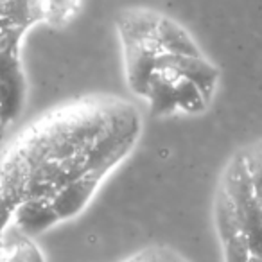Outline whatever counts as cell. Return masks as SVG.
Wrapping results in <instances>:
<instances>
[{
  "instance_id": "cell-1",
  "label": "cell",
  "mask_w": 262,
  "mask_h": 262,
  "mask_svg": "<svg viewBox=\"0 0 262 262\" xmlns=\"http://www.w3.org/2000/svg\"><path fill=\"white\" fill-rule=\"evenodd\" d=\"M223 192L232 207L237 230L248 253L262 257V203L251 189L244 157H237L226 169Z\"/></svg>"
},
{
  "instance_id": "cell-2",
  "label": "cell",
  "mask_w": 262,
  "mask_h": 262,
  "mask_svg": "<svg viewBox=\"0 0 262 262\" xmlns=\"http://www.w3.org/2000/svg\"><path fill=\"white\" fill-rule=\"evenodd\" d=\"M24 29L4 27L0 40V120L8 126L22 112L26 81L20 69L18 43Z\"/></svg>"
},
{
  "instance_id": "cell-3",
  "label": "cell",
  "mask_w": 262,
  "mask_h": 262,
  "mask_svg": "<svg viewBox=\"0 0 262 262\" xmlns=\"http://www.w3.org/2000/svg\"><path fill=\"white\" fill-rule=\"evenodd\" d=\"M160 54L162 47L157 36L144 41H124L127 83L140 97L146 95L147 86L157 72V58Z\"/></svg>"
},
{
  "instance_id": "cell-4",
  "label": "cell",
  "mask_w": 262,
  "mask_h": 262,
  "mask_svg": "<svg viewBox=\"0 0 262 262\" xmlns=\"http://www.w3.org/2000/svg\"><path fill=\"white\" fill-rule=\"evenodd\" d=\"M102 178H104V174H101V172L88 171L83 176L67 183L65 187H61L51 200L59 219H69L79 214L92 200Z\"/></svg>"
},
{
  "instance_id": "cell-5",
  "label": "cell",
  "mask_w": 262,
  "mask_h": 262,
  "mask_svg": "<svg viewBox=\"0 0 262 262\" xmlns=\"http://www.w3.org/2000/svg\"><path fill=\"white\" fill-rule=\"evenodd\" d=\"M11 221H15V226L26 235H36L56 225L59 215L56 214L51 200L26 198L16 205Z\"/></svg>"
},
{
  "instance_id": "cell-6",
  "label": "cell",
  "mask_w": 262,
  "mask_h": 262,
  "mask_svg": "<svg viewBox=\"0 0 262 262\" xmlns=\"http://www.w3.org/2000/svg\"><path fill=\"white\" fill-rule=\"evenodd\" d=\"M167 54V52H165ZM169 61L176 67V70L180 72V76L189 79L190 83H194L205 97L210 101L212 94H214L215 86L219 81V70L215 69L212 63H208L203 56H174L167 54Z\"/></svg>"
},
{
  "instance_id": "cell-7",
  "label": "cell",
  "mask_w": 262,
  "mask_h": 262,
  "mask_svg": "<svg viewBox=\"0 0 262 262\" xmlns=\"http://www.w3.org/2000/svg\"><path fill=\"white\" fill-rule=\"evenodd\" d=\"M215 219H217V228L221 233L223 244H225L226 262H246L248 250L244 246L239 230H237L232 207H230L225 192L219 194L217 203H215Z\"/></svg>"
},
{
  "instance_id": "cell-8",
  "label": "cell",
  "mask_w": 262,
  "mask_h": 262,
  "mask_svg": "<svg viewBox=\"0 0 262 262\" xmlns=\"http://www.w3.org/2000/svg\"><path fill=\"white\" fill-rule=\"evenodd\" d=\"M157 38L162 47V52L174 56H200L196 43L192 38L187 34L183 27H180L176 22L169 18H160L157 27Z\"/></svg>"
},
{
  "instance_id": "cell-9",
  "label": "cell",
  "mask_w": 262,
  "mask_h": 262,
  "mask_svg": "<svg viewBox=\"0 0 262 262\" xmlns=\"http://www.w3.org/2000/svg\"><path fill=\"white\" fill-rule=\"evenodd\" d=\"M144 99H146L147 104H149L151 115H155V117H167L178 110L174 83L164 79V77L158 76L157 72H155L153 79H151L149 86H147Z\"/></svg>"
},
{
  "instance_id": "cell-10",
  "label": "cell",
  "mask_w": 262,
  "mask_h": 262,
  "mask_svg": "<svg viewBox=\"0 0 262 262\" xmlns=\"http://www.w3.org/2000/svg\"><path fill=\"white\" fill-rule=\"evenodd\" d=\"M158 20L160 16H155L151 13H127L119 24L122 43L124 41H144L157 36Z\"/></svg>"
},
{
  "instance_id": "cell-11",
  "label": "cell",
  "mask_w": 262,
  "mask_h": 262,
  "mask_svg": "<svg viewBox=\"0 0 262 262\" xmlns=\"http://www.w3.org/2000/svg\"><path fill=\"white\" fill-rule=\"evenodd\" d=\"M174 90H176V104H178V110L190 113V115H198V113H203L207 110L208 99L189 79L180 77L174 83Z\"/></svg>"
},
{
  "instance_id": "cell-12",
  "label": "cell",
  "mask_w": 262,
  "mask_h": 262,
  "mask_svg": "<svg viewBox=\"0 0 262 262\" xmlns=\"http://www.w3.org/2000/svg\"><path fill=\"white\" fill-rule=\"evenodd\" d=\"M244 162H246L248 176H250L255 198L262 203V151L251 155V157H244Z\"/></svg>"
},
{
  "instance_id": "cell-13",
  "label": "cell",
  "mask_w": 262,
  "mask_h": 262,
  "mask_svg": "<svg viewBox=\"0 0 262 262\" xmlns=\"http://www.w3.org/2000/svg\"><path fill=\"white\" fill-rule=\"evenodd\" d=\"M76 2L77 0H43V16L61 22L74 11Z\"/></svg>"
},
{
  "instance_id": "cell-14",
  "label": "cell",
  "mask_w": 262,
  "mask_h": 262,
  "mask_svg": "<svg viewBox=\"0 0 262 262\" xmlns=\"http://www.w3.org/2000/svg\"><path fill=\"white\" fill-rule=\"evenodd\" d=\"M246 262H262V257H257V255H250V253H248Z\"/></svg>"
},
{
  "instance_id": "cell-15",
  "label": "cell",
  "mask_w": 262,
  "mask_h": 262,
  "mask_svg": "<svg viewBox=\"0 0 262 262\" xmlns=\"http://www.w3.org/2000/svg\"><path fill=\"white\" fill-rule=\"evenodd\" d=\"M4 129H6V124L0 120V140H2V137H4Z\"/></svg>"
},
{
  "instance_id": "cell-16",
  "label": "cell",
  "mask_w": 262,
  "mask_h": 262,
  "mask_svg": "<svg viewBox=\"0 0 262 262\" xmlns=\"http://www.w3.org/2000/svg\"><path fill=\"white\" fill-rule=\"evenodd\" d=\"M146 262H164V258H158V257H153V258H149V260H146Z\"/></svg>"
},
{
  "instance_id": "cell-17",
  "label": "cell",
  "mask_w": 262,
  "mask_h": 262,
  "mask_svg": "<svg viewBox=\"0 0 262 262\" xmlns=\"http://www.w3.org/2000/svg\"><path fill=\"white\" fill-rule=\"evenodd\" d=\"M2 29H4V27H0V40H2Z\"/></svg>"
}]
</instances>
